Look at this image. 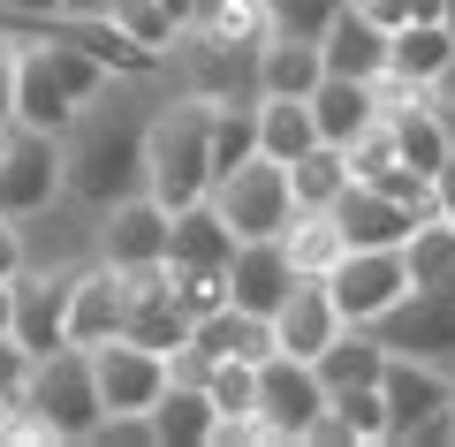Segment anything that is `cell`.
Here are the masks:
<instances>
[{"label":"cell","mask_w":455,"mask_h":447,"mask_svg":"<svg viewBox=\"0 0 455 447\" xmlns=\"http://www.w3.org/2000/svg\"><path fill=\"white\" fill-rule=\"evenodd\" d=\"M137 76H114L76 122L61 129V160H68V205L107 212L114 197L145 190V122L152 107H137Z\"/></svg>","instance_id":"cell-1"},{"label":"cell","mask_w":455,"mask_h":447,"mask_svg":"<svg viewBox=\"0 0 455 447\" xmlns=\"http://www.w3.org/2000/svg\"><path fill=\"white\" fill-rule=\"evenodd\" d=\"M8 31L23 38L16 122H23V129H53V137H61V129H68V122H76V114L114 84V68H107V61H92V53H84L76 38H61L53 23H8Z\"/></svg>","instance_id":"cell-2"},{"label":"cell","mask_w":455,"mask_h":447,"mask_svg":"<svg viewBox=\"0 0 455 447\" xmlns=\"http://www.w3.org/2000/svg\"><path fill=\"white\" fill-rule=\"evenodd\" d=\"M212 107L220 99L197 92H160L145 122V190L160 197L167 212L212 197Z\"/></svg>","instance_id":"cell-3"},{"label":"cell","mask_w":455,"mask_h":447,"mask_svg":"<svg viewBox=\"0 0 455 447\" xmlns=\"http://www.w3.org/2000/svg\"><path fill=\"white\" fill-rule=\"evenodd\" d=\"M23 410L46 425V440H92L107 402H99V371H92V349L61 341V349L31 356V379H23Z\"/></svg>","instance_id":"cell-4"},{"label":"cell","mask_w":455,"mask_h":447,"mask_svg":"<svg viewBox=\"0 0 455 447\" xmlns=\"http://www.w3.org/2000/svg\"><path fill=\"white\" fill-rule=\"evenodd\" d=\"M53 205H68V160L53 129H23L0 152V212L8 220H46Z\"/></svg>","instance_id":"cell-5"},{"label":"cell","mask_w":455,"mask_h":447,"mask_svg":"<svg viewBox=\"0 0 455 447\" xmlns=\"http://www.w3.org/2000/svg\"><path fill=\"white\" fill-rule=\"evenodd\" d=\"M212 205H220V220L235 227V235H281V227L296 220V190H289V167L266 160V152H251L243 167H228L220 182H212Z\"/></svg>","instance_id":"cell-6"},{"label":"cell","mask_w":455,"mask_h":447,"mask_svg":"<svg viewBox=\"0 0 455 447\" xmlns=\"http://www.w3.org/2000/svg\"><path fill=\"white\" fill-rule=\"evenodd\" d=\"M326 379H319V364H304V356H266L259 364V417L274 425V440L281 447H304L311 440V425L326 417Z\"/></svg>","instance_id":"cell-7"},{"label":"cell","mask_w":455,"mask_h":447,"mask_svg":"<svg viewBox=\"0 0 455 447\" xmlns=\"http://www.w3.org/2000/svg\"><path fill=\"white\" fill-rule=\"evenodd\" d=\"M167 227H175V212H167L152 190H130V197H114V205L99 212L92 251L107 258V266H122V273H137V266H167Z\"/></svg>","instance_id":"cell-8"},{"label":"cell","mask_w":455,"mask_h":447,"mask_svg":"<svg viewBox=\"0 0 455 447\" xmlns=\"http://www.w3.org/2000/svg\"><path fill=\"white\" fill-rule=\"evenodd\" d=\"M326 288H334V304H341L349 326H379L410 296V258L403 251H349L326 273Z\"/></svg>","instance_id":"cell-9"},{"label":"cell","mask_w":455,"mask_h":447,"mask_svg":"<svg viewBox=\"0 0 455 447\" xmlns=\"http://www.w3.org/2000/svg\"><path fill=\"white\" fill-rule=\"evenodd\" d=\"M372 334L387 341L395 356H425V364H448L455 371V281L448 288H410Z\"/></svg>","instance_id":"cell-10"},{"label":"cell","mask_w":455,"mask_h":447,"mask_svg":"<svg viewBox=\"0 0 455 447\" xmlns=\"http://www.w3.org/2000/svg\"><path fill=\"white\" fill-rule=\"evenodd\" d=\"M68 288H76V266L31 258V266L16 273V326H8V334H16L31 356H46V349L68 341Z\"/></svg>","instance_id":"cell-11"},{"label":"cell","mask_w":455,"mask_h":447,"mask_svg":"<svg viewBox=\"0 0 455 447\" xmlns=\"http://www.w3.org/2000/svg\"><path fill=\"white\" fill-rule=\"evenodd\" d=\"M92 371H99V402H107V410H145V417H152V402L167 395V379H175V364H167L160 349H145V341H130V334L99 341Z\"/></svg>","instance_id":"cell-12"},{"label":"cell","mask_w":455,"mask_h":447,"mask_svg":"<svg viewBox=\"0 0 455 447\" xmlns=\"http://www.w3.org/2000/svg\"><path fill=\"white\" fill-rule=\"evenodd\" d=\"M122 326H130V273L92 251L76 266V288H68V341H76V349H99V341H114Z\"/></svg>","instance_id":"cell-13"},{"label":"cell","mask_w":455,"mask_h":447,"mask_svg":"<svg viewBox=\"0 0 455 447\" xmlns=\"http://www.w3.org/2000/svg\"><path fill=\"white\" fill-rule=\"evenodd\" d=\"M379 395H387V432L410 447V440H418V425H433V417L455 402V371L448 364H425V356H387Z\"/></svg>","instance_id":"cell-14"},{"label":"cell","mask_w":455,"mask_h":447,"mask_svg":"<svg viewBox=\"0 0 455 447\" xmlns=\"http://www.w3.org/2000/svg\"><path fill=\"white\" fill-rule=\"evenodd\" d=\"M190 326H197V319L182 311L167 266H137V273H130V326H122V334L145 341V349H160V356H175V349H190Z\"/></svg>","instance_id":"cell-15"},{"label":"cell","mask_w":455,"mask_h":447,"mask_svg":"<svg viewBox=\"0 0 455 447\" xmlns=\"http://www.w3.org/2000/svg\"><path fill=\"white\" fill-rule=\"evenodd\" d=\"M296 281H304V273H296V258L281 251V235H251V243H235V258H228V304L266 311V319L289 304Z\"/></svg>","instance_id":"cell-16"},{"label":"cell","mask_w":455,"mask_h":447,"mask_svg":"<svg viewBox=\"0 0 455 447\" xmlns=\"http://www.w3.org/2000/svg\"><path fill=\"white\" fill-rule=\"evenodd\" d=\"M334 220H341V235H349V251H403V243L418 235V212H410L403 197H387L379 182H349V190L334 197Z\"/></svg>","instance_id":"cell-17"},{"label":"cell","mask_w":455,"mask_h":447,"mask_svg":"<svg viewBox=\"0 0 455 447\" xmlns=\"http://www.w3.org/2000/svg\"><path fill=\"white\" fill-rule=\"evenodd\" d=\"M341 326H349V319H341L334 288H326V281H311V273L289 288V304L274 311V341H281V356H304V364H319V349L341 334Z\"/></svg>","instance_id":"cell-18"},{"label":"cell","mask_w":455,"mask_h":447,"mask_svg":"<svg viewBox=\"0 0 455 447\" xmlns=\"http://www.w3.org/2000/svg\"><path fill=\"white\" fill-rule=\"evenodd\" d=\"M53 31L76 38V46L92 53V61H107L114 76H137V84H160V76H167V61H160L152 46H137L114 16H53Z\"/></svg>","instance_id":"cell-19"},{"label":"cell","mask_w":455,"mask_h":447,"mask_svg":"<svg viewBox=\"0 0 455 447\" xmlns=\"http://www.w3.org/2000/svg\"><path fill=\"white\" fill-rule=\"evenodd\" d=\"M190 349H197V356H212V364H220V356H243V364H266V356H274L281 341H274V319H266V311L220 304V311H205V319L190 326Z\"/></svg>","instance_id":"cell-20"},{"label":"cell","mask_w":455,"mask_h":447,"mask_svg":"<svg viewBox=\"0 0 455 447\" xmlns=\"http://www.w3.org/2000/svg\"><path fill=\"white\" fill-rule=\"evenodd\" d=\"M319 53H326V76H364V84H379V76H387V31H379V23L364 16L357 0L341 8L334 23H326Z\"/></svg>","instance_id":"cell-21"},{"label":"cell","mask_w":455,"mask_h":447,"mask_svg":"<svg viewBox=\"0 0 455 447\" xmlns=\"http://www.w3.org/2000/svg\"><path fill=\"white\" fill-rule=\"evenodd\" d=\"M455 61V23L433 16V23H403L387 31V76L395 84H418V92H440V68Z\"/></svg>","instance_id":"cell-22"},{"label":"cell","mask_w":455,"mask_h":447,"mask_svg":"<svg viewBox=\"0 0 455 447\" xmlns=\"http://www.w3.org/2000/svg\"><path fill=\"white\" fill-rule=\"evenodd\" d=\"M326 76V53L319 38H289V31H266L259 46V99H311Z\"/></svg>","instance_id":"cell-23"},{"label":"cell","mask_w":455,"mask_h":447,"mask_svg":"<svg viewBox=\"0 0 455 447\" xmlns=\"http://www.w3.org/2000/svg\"><path fill=\"white\" fill-rule=\"evenodd\" d=\"M235 243H243V235L220 220V205L197 197V205H175V227H167V266H228Z\"/></svg>","instance_id":"cell-24"},{"label":"cell","mask_w":455,"mask_h":447,"mask_svg":"<svg viewBox=\"0 0 455 447\" xmlns=\"http://www.w3.org/2000/svg\"><path fill=\"white\" fill-rule=\"evenodd\" d=\"M311 122H319L326 144H349L357 129L379 122V84H364V76H319V92H311Z\"/></svg>","instance_id":"cell-25"},{"label":"cell","mask_w":455,"mask_h":447,"mask_svg":"<svg viewBox=\"0 0 455 447\" xmlns=\"http://www.w3.org/2000/svg\"><path fill=\"white\" fill-rule=\"evenodd\" d=\"M212 425H220V410H212V395L197 379H167V395L152 402L160 447H212Z\"/></svg>","instance_id":"cell-26"},{"label":"cell","mask_w":455,"mask_h":447,"mask_svg":"<svg viewBox=\"0 0 455 447\" xmlns=\"http://www.w3.org/2000/svg\"><path fill=\"white\" fill-rule=\"evenodd\" d=\"M387 356H395V349L372 334V326H341V334L319 349V379H326V395H341V387H379Z\"/></svg>","instance_id":"cell-27"},{"label":"cell","mask_w":455,"mask_h":447,"mask_svg":"<svg viewBox=\"0 0 455 447\" xmlns=\"http://www.w3.org/2000/svg\"><path fill=\"white\" fill-rule=\"evenodd\" d=\"M281 251L296 258V273H311V281H326V273L349 258V235H341V220H334V205L326 212H296L289 227H281Z\"/></svg>","instance_id":"cell-28"},{"label":"cell","mask_w":455,"mask_h":447,"mask_svg":"<svg viewBox=\"0 0 455 447\" xmlns=\"http://www.w3.org/2000/svg\"><path fill=\"white\" fill-rule=\"evenodd\" d=\"M311 144H326L319 137V122H311V99H259V152L266 160H304Z\"/></svg>","instance_id":"cell-29"},{"label":"cell","mask_w":455,"mask_h":447,"mask_svg":"<svg viewBox=\"0 0 455 447\" xmlns=\"http://www.w3.org/2000/svg\"><path fill=\"white\" fill-rule=\"evenodd\" d=\"M349 152L341 144H311L304 160H289V190H296V212H326L341 190H349Z\"/></svg>","instance_id":"cell-30"},{"label":"cell","mask_w":455,"mask_h":447,"mask_svg":"<svg viewBox=\"0 0 455 447\" xmlns=\"http://www.w3.org/2000/svg\"><path fill=\"white\" fill-rule=\"evenodd\" d=\"M259 152V99H220L212 107V182Z\"/></svg>","instance_id":"cell-31"},{"label":"cell","mask_w":455,"mask_h":447,"mask_svg":"<svg viewBox=\"0 0 455 447\" xmlns=\"http://www.w3.org/2000/svg\"><path fill=\"white\" fill-rule=\"evenodd\" d=\"M403 258H410V288H448L455 281V220H425L403 243Z\"/></svg>","instance_id":"cell-32"},{"label":"cell","mask_w":455,"mask_h":447,"mask_svg":"<svg viewBox=\"0 0 455 447\" xmlns=\"http://www.w3.org/2000/svg\"><path fill=\"white\" fill-rule=\"evenodd\" d=\"M205 395L220 417H259V364H243V356H220V364L205 371Z\"/></svg>","instance_id":"cell-33"},{"label":"cell","mask_w":455,"mask_h":447,"mask_svg":"<svg viewBox=\"0 0 455 447\" xmlns=\"http://www.w3.org/2000/svg\"><path fill=\"white\" fill-rule=\"evenodd\" d=\"M334 417L349 425V440H357V447H387L395 440V432H387V395H379V387H341Z\"/></svg>","instance_id":"cell-34"},{"label":"cell","mask_w":455,"mask_h":447,"mask_svg":"<svg viewBox=\"0 0 455 447\" xmlns=\"http://www.w3.org/2000/svg\"><path fill=\"white\" fill-rule=\"evenodd\" d=\"M107 16H114V23H122V31H130V38H137V46H152V53H160V61H167V53H175V38H182V23H175V16H167L160 0H114Z\"/></svg>","instance_id":"cell-35"},{"label":"cell","mask_w":455,"mask_h":447,"mask_svg":"<svg viewBox=\"0 0 455 447\" xmlns=\"http://www.w3.org/2000/svg\"><path fill=\"white\" fill-rule=\"evenodd\" d=\"M341 152H349V175H357V182H379L387 167H403V144H395L387 107H379V122H372V129H357V137L341 144Z\"/></svg>","instance_id":"cell-36"},{"label":"cell","mask_w":455,"mask_h":447,"mask_svg":"<svg viewBox=\"0 0 455 447\" xmlns=\"http://www.w3.org/2000/svg\"><path fill=\"white\" fill-rule=\"evenodd\" d=\"M167 281H175V296H182L190 319H205V311L228 304V266H167Z\"/></svg>","instance_id":"cell-37"},{"label":"cell","mask_w":455,"mask_h":447,"mask_svg":"<svg viewBox=\"0 0 455 447\" xmlns=\"http://www.w3.org/2000/svg\"><path fill=\"white\" fill-rule=\"evenodd\" d=\"M349 0H266V23L289 38H326V23L341 16Z\"/></svg>","instance_id":"cell-38"},{"label":"cell","mask_w":455,"mask_h":447,"mask_svg":"<svg viewBox=\"0 0 455 447\" xmlns=\"http://www.w3.org/2000/svg\"><path fill=\"white\" fill-rule=\"evenodd\" d=\"M357 8L379 23V31H403V23H433L440 16V0H357Z\"/></svg>","instance_id":"cell-39"},{"label":"cell","mask_w":455,"mask_h":447,"mask_svg":"<svg viewBox=\"0 0 455 447\" xmlns=\"http://www.w3.org/2000/svg\"><path fill=\"white\" fill-rule=\"evenodd\" d=\"M16 84H23V38L0 31V122H16Z\"/></svg>","instance_id":"cell-40"},{"label":"cell","mask_w":455,"mask_h":447,"mask_svg":"<svg viewBox=\"0 0 455 447\" xmlns=\"http://www.w3.org/2000/svg\"><path fill=\"white\" fill-rule=\"evenodd\" d=\"M23 266H31V227L0 212V281H16Z\"/></svg>","instance_id":"cell-41"},{"label":"cell","mask_w":455,"mask_h":447,"mask_svg":"<svg viewBox=\"0 0 455 447\" xmlns=\"http://www.w3.org/2000/svg\"><path fill=\"white\" fill-rule=\"evenodd\" d=\"M61 0H0V23H53Z\"/></svg>","instance_id":"cell-42"},{"label":"cell","mask_w":455,"mask_h":447,"mask_svg":"<svg viewBox=\"0 0 455 447\" xmlns=\"http://www.w3.org/2000/svg\"><path fill=\"white\" fill-rule=\"evenodd\" d=\"M433 190H440V220H455V152H448V167L433 175Z\"/></svg>","instance_id":"cell-43"},{"label":"cell","mask_w":455,"mask_h":447,"mask_svg":"<svg viewBox=\"0 0 455 447\" xmlns=\"http://www.w3.org/2000/svg\"><path fill=\"white\" fill-rule=\"evenodd\" d=\"M16 326V281H0V334Z\"/></svg>","instance_id":"cell-44"},{"label":"cell","mask_w":455,"mask_h":447,"mask_svg":"<svg viewBox=\"0 0 455 447\" xmlns=\"http://www.w3.org/2000/svg\"><path fill=\"white\" fill-rule=\"evenodd\" d=\"M114 0H61V16H107Z\"/></svg>","instance_id":"cell-45"},{"label":"cell","mask_w":455,"mask_h":447,"mask_svg":"<svg viewBox=\"0 0 455 447\" xmlns=\"http://www.w3.org/2000/svg\"><path fill=\"white\" fill-rule=\"evenodd\" d=\"M440 107H455V61L440 68Z\"/></svg>","instance_id":"cell-46"},{"label":"cell","mask_w":455,"mask_h":447,"mask_svg":"<svg viewBox=\"0 0 455 447\" xmlns=\"http://www.w3.org/2000/svg\"><path fill=\"white\" fill-rule=\"evenodd\" d=\"M8 137H16V122H0V152H8Z\"/></svg>","instance_id":"cell-47"},{"label":"cell","mask_w":455,"mask_h":447,"mask_svg":"<svg viewBox=\"0 0 455 447\" xmlns=\"http://www.w3.org/2000/svg\"><path fill=\"white\" fill-rule=\"evenodd\" d=\"M440 114H448V144H455V107H440Z\"/></svg>","instance_id":"cell-48"},{"label":"cell","mask_w":455,"mask_h":447,"mask_svg":"<svg viewBox=\"0 0 455 447\" xmlns=\"http://www.w3.org/2000/svg\"><path fill=\"white\" fill-rule=\"evenodd\" d=\"M440 16H448V23H455V0H440Z\"/></svg>","instance_id":"cell-49"}]
</instances>
